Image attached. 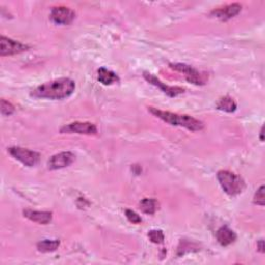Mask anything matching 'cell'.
Returning <instances> with one entry per match:
<instances>
[{"label": "cell", "mask_w": 265, "mask_h": 265, "mask_svg": "<svg viewBox=\"0 0 265 265\" xmlns=\"http://www.w3.org/2000/svg\"><path fill=\"white\" fill-rule=\"evenodd\" d=\"M76 14L70 8L56 7L51 12V20L57 25H70L75 20Z\"/></svg>", "instance_id": "9c48e42d"}, {"label": "cell", "mask_w": 265, "mask_h": 265, "mask_svg": "<svg viewBox=\"0 0 265 265\" xmlns=\"http://www.w3.org/2000/svg\"><path fill=\"white\" fill-rule=\"evenodd\" d=\"M60 132L61 134H72V132H76V134L81 135H95L97 134V127L91 122L76 121L62 126L60 128Z\"/></svg>", "instance_id": "8992f818"}, {"label": "cell", "mask_w": 265, "mask_h": 265, "mask_svg": "<svg viewBox=\"0 0 265 265\" xmlns=\"http://www.w3.org/2000/svg\"><path fill=\"white\" fill-rule=\"evenodd\" d=\"M97 80L104 85H111L113 83H116L119 81L118 76L105 68H101L97 71Z\"/></svg>", "instance_id": "5bb4252c"}, {"label": "cell", "mask_w": 265, "mask_h": 265, "mask_svg": "<svg viewBox=\"0 0 265 265\" xmlns=\"http://www.w3.org/2000/svg\"><path fill=\"white\" fill-rule=\"evenodd\" d=\"M59 245H60V242L57 240H54V241L45 240V241L38 243L37 248H38L39 252H41V253H51V252L56 251L58 249Z\"/></svg>", "instance_id": "e0dca14e"}, {"label": "cell", "mask_w": 265, "mask_h": 265, "mask_svg": "<svg viewBox=\"0 0 265 265\" xmlns=\"http://www.w3.org/2000/svg\"><path fill=\"white\" fill-rule=\"evenodd\" d=\"M75 154L70 151H63L57 153L50 157L48 161V169L49 170H58L65 167H69L75 162Z\"/></svg>", "instance_id": "ba28073f"}, {"label": "cell", "mask_w": 265, "mask_h": 265, "mask_svg": "<svg viewBox=\"0 0 265 265\" xmlns=\"http://www.w3.org/2000/svg\"><path fill=\"white\" fill-rule=\"evenodd\" d=\"M217 177L224 192L229 196L240 195L246 188L245 180L241 176L228 170L219 171Z\"/></svg>", "instance_id": "3957f363"}, {"label": "cell", "mask_w": 265, "mask_h": 265, "mask_svg": "<svg viewBox=\"0 0 265 265\" xmlns=\"http://www.w3.org/2000/svg\"><path fill=\"white\" fill-rule=\"evenodd\" d=\"M236 238L237 235L235 232L227 226H223L217 231V240L224 247L233 244L236 241Z\"/></svg>", "instance_id": "4fadbf2b"}, {"label": "cell", "mask_w": 265, "mask_h": 265, "mask_svg": "<svg viewBox=\"0 0 265 265\" xmlns=\"http://www.w3.org/2000/svg\"><path fill=\"white\" fill-rule=\"evenodd\" d=\"M257 246H258L259 252H260V253H264V242H263V240H260V241L258 242Z\"/></svg>", "instance_id": "7402d4cb"}, {"label": "cell", "mask_w": 265, "mask_h": 265, "mask_svg": "<svg viewBox=\"0 0 265 265\" xmlns=\"http://www.w3.org/2000/svg\"><path fill=\"white\" fill-rule=\"evenodd\" d=\"M217 108L221 111L224 112H228V113H232L235 112L237 109V105L234 102V99L230 97V96H224L222 98H220V101L217 104Z\"/></svg>", "instance_id": "9a60e30c"}, {"label": "cell", "mask_w": 265, "mask_h": 265, "mask_svg": "<svg viewBox=\"0 0 265 265\" xmlns=\"http://www.w3.org/2000/svg\"><path fill=\"white\" fill-rule=\"evenodd\" d=\"M263 134H264V129H263V127L261 128V130H260V140L263 142L264 141V138H263Z\"/></svg>", "instance_id": "603a6c76"}, {"label": "cell", "mask_w": 265, "mask_h": 265, "mask_svg": "<svg viewBox=\"0 0 265 265\" xmlns=\"http://www.w3.org/2000/svg\"><path fill=\"white\" fill-rule=\"evenodd\" d=\"M241 11H242V6L240 4H232L224 8L214 10L211 12V16L220 19L221 21H228L237 16L241 13Z\"/></svg>", "instance_id": "8fae6325"}, {"label": "cell", "mask_w": 265, "mask_h": 265, "mask_svg": "<svg viewBox=\"0 0 265 265\" xmlns=\"http://www.w3.org/2000/svg\"><path fill=\"white\" fill-rule=\"evenodd\" d=\"M148 111L155 117L162 119L166 123H169L175 126H182L191 131H198L204 128V123L190 115H182L177 113H172L169 111H163L157 108L148 107Z\"/></svg>", "instance_id": "7a4b0ae2"}, {"label": "cell", "mask_w": 265, "mask_h": 265, "mask_svg": "<svg viewBox=\"0 0 265 265\" xmlns=\"http://www.w3.org/2000/svg\"><path fill=\"white\" fill-rule=\"evenodd\" d=\"M15 112V107L6 99H2V114L4 116H10Z\"/></svg>", "instance_id": "d6986e66"}, {"label": "cell", "mask_w": 265, "mask_h": 265, "mask_svg": "<svg viewBox=\"0 0 265 265\" xmlns=\"http://www.w3.org/2000/svg\"><path fill=\"white\" fill-rule=\"evenodd\" d=\"M76 88L75 82L70 78H59L38 86L31 92L33 97L48 99H63L71 96Z\"/></svg>", "instance_id": "6da1fadb"}, {"label": "cell", "mask_w": 265, "mask_h": 265, "mask_svg": "<svg viewBox=\"0 0 265 265\" xmlns=\"http://www.w3.org/2000/svg\"><path fill=\"white\" fill-rule=\"evenodd\" d=\"M29 46L12 39L2 37L0 39V56H11L29 50Z\"/></svg>", "instance_id": "52a82bcc"}, {"label": "cell", "mask_w": 265, "mask_h": 265, "mask_svg": "<svg viewBox=\"0 0 265 265\" xmlns=\"http://www.w3.org/2000/svg\"><path fill=\"white\" fill-rule=\"evenodd\" d=\"M169 66L171 69L182 73L186 77V79L190 82L193 83L195 85H204L207 80H208V76L205 73H201L199 72L198 70L192 68V66L184 64V63H170Z\"/></svg>", "instance_id": "277c9868"}, {"label": "cell", "mask_w": 265, "mask_h": 265, "mask_svg": "<svg viewBox=\"0 0 265 265\" xmlns=\"http://www.w3.org/2000/svg\"><path fill=\"white\" fill-rule=\"evenodd\" d=\"M125 216H126L127 220L132 224H140L142 222L141 217L138 214H136L135 211H132L130 209L125 210Z\"/></svg>", "instance_id": "44dd1931"}, {"label": "cell", "mask_w": 265, "mask_h": 265, "mask_svg": "<svg viewBox=\"0 0 265 265\" xmlns=\"http://www.w3.org/2000/svg\"><path fill=\"white\" fill-rule=\"evenodd\" d=\"M148 237L151 243L156 244V245L163 244L164 240H165V235L162 230H150L148 232Z\"/></svg>", "instance_id": "ac0fdd59"}, {"label": "cell", "mask_w": 265, "mask_h": 265, "mask_svg": "<svg viewBox=\"0 0 265 265\" xmlns=\"http://www.w3.org/2000/svg\"><path fill=\"white\" fill-rule=\"evenodd\" d=\"M264 200H265L264 186H261L254 196V203L257 205H260V206H264Z\"/></svg>", "instance_id": "ffe728a7"}, {"label": "cell", "mask_w": 265, "mask_h": 265, "mask_svg": "<svg viewBox=\"0 0 265 265\" xmlns=\"http://www.w3.org/2000/svg\"><path fill=\"white\" fill-rule=\"evenodd\" d=\"M143 77H144V79L147 82H149L150 84L158 87L164 93H166L170 97H175V96H177V95H179V94L184 92V88L179 87V86H168V85H166L160 79H157L154 75H152V74H150L148 72H144L143 73Z\"/></svg>", "instance_id": "30bf717a"}, {"label": "cell", "mask_w": 265, "mask_h": 265, "mask_svg": "<svg viewBox=\"0 0 265 265\" xmlns=\"http://www.w3.org/2000/svg\"><path fill=\"white\" fill-rule=\"evenodd\" d=\"M23 215L28 220L38 223L40 225H48L53 218V215L50 211H39V210H31V209H25L23 211Z\"/></svg>", "instance_id": "7c38bea8"}, {"label": "cell", "mask_w": 265, "mask_h": 265, "mask_svg": "<svg viewBox=\"0 0 265 265\" xmlns=\"http://www.w3.org/2000/svg\"><path fill=\"white\" fill-rule=\"evenodd\" d=\"M140 209L146 215H154L158 209V202L155 199L145 198L140 202Z\"/></svg>", "instance_id": "2e32d148"}, {"label": "cell", "mask_w": 265, "mask_h": 265, "mask_svg": "<svg viewBox=\"0 0 265 265\" xmlns=\"http://www.w3.org/2000/svg\"><path fill=\"white\" fill-rule=\"evenodd\" d=\"M9 153L16 160L20 161L23 165L27 166V167H33V166L38 165L40 162V153L29 150L27 148L15 146L8 149Z\"/></svg>", "instance_id": "5b68a950"}]
</instances>
